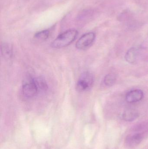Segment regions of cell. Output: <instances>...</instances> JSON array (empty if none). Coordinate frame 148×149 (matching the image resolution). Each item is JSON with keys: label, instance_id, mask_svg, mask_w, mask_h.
<instances>
[{"label": "cell", "instance_id": "6da1fadb", "mask_svg": "<svg viewBox=\"0 0 148 149\" xmlns=\"http://www.w3.org/2000/svg\"><path fill=\"white\" fill-rule=\"evenodd\" d=\"M78 31L76 30L67 31L59 35L51 43L53 48L59 49L69 45L74 41L78 35Z\"/></svg>", "mask_w": 148, "mask_h": 149}, {"label": "cell", "instance_id": "3957f363", "mask_svg": "<svg viewBox=\"0 0 148 149\" xmlns=\"http://www.w3.org/2000/svg\"><path fill=\"white\" fill-rule=\"evenodd\" d=\"M94 81V77L91 73L88 72H83L76 83V90L80 92L87 91L91 88Z\"/></svg>", "mask_w": 148, "mask_h": 149}, {"label": "cell", "instance_id": "52a82bcc", "mask_svg": "<svg viewBox=\"0 0 148 149\" xmlns=\"http://www.w3.org/2000/svg\"><path fill=\"white\" fill-rule=\"evenodd\" d=\"M139 50L136 48H131L127 52L125 55L126 61L130 64L136 63L139 57Z\"/></svg>", "mask_w": 148, "mask_h": 149}, {"label": "cell", "instance_id": "7a4b0ae2", "mask_svg": "<svg viewBox=\"0 0 148 149\" xmlns=\"http://www.w3.org/2000/svg\"><path fill=\"white\" fill-rule=\"evenodd\" d=\"M23 96L28 99H31L39 93L35 78L28 77L24 79L22 88Z\"/></svg>", "mask_w": 148, "mask_h": 149}, {"label": "cell", "instance_id": "ba28073f", "mask_svg": "<svg viewBox=\"0 0 148 149\" xmlns=\"http://www.w3.org/2000/svg\"><path fill=\"white\" fill-rule=\"evenodd\" d=\"M138 110L133 108H129L125 110L123 114V118L124 120L131 122L136 120L139 116Z\"/></svg>", "mask_w": 148, "mask_h": 149}, {"label": "cell", "instance_id": "277c9868", "mask_svg": "<svg viewBox=\"0 0 148 149\" xmlns=\"http://www.w3.org/2000/svg\"><path fill=\"white\" fill-rule=\"evenodd\" d=\"M95 38V34L94 32L86 33L82 36L76 42V47L78 49H85L93 43Z\"/></svg>", "mask_w": 148, "mask_h": 149}, {"label": "cell", "instance_id": "5b68a950", "mask_svg": "<svg viewBox=\"0 0 148 149\" xmlns=\"http://www.w3.org/2000/svg\"><path fill=\"white\" fill-rule=\"evenodd\" d=\"M144 135L142 133H135L129 135L126 139L127 146L129 148H134L139 145L143 140Z\"/></svg>", "mask_w": 148, "mask_h": 149}, {"label": "cell", "instance_id": "7c38bea8", "mask_svg": "<svg viewBox=\"0 0 148 149\" xmlns=\"http://www.w3.org/2000/svg\"><path fill=\"white\" fill-rule=\"evenodd\" d=\"M50 35V31L48 30L42 31L36 33L34 38L39 41H43L46 40L48 38Z\"/></svg>", "mask_w": 148, "mask_h": 149}, {"label": "cell", "instance_id": "9c48e42d", "mask_svg": "<svg viewBox=\"0 0 148 149\" xmlns=\"http://www.w3.org/2000/svg\"><path fill=\"white\" fill-rule=\"evenodd\" d=\"M1 52L3 57L6 58H10L13 55L12 46L7 43H3L1 45Z\"/></svg>", "mask_w": 148, "mask_h": 149}, {"label": "cell", "instance_id": "30bf717a", "mask_svg": "<svg viewBox=\"0 0 148 149\" xmlns=\"http://www.w3.org/2000/svg\"><path fill=\"white\" fill-rule=\"evenodd\" d=\"M36 83L38 87L39 93H43L47 91L48 88L47 84L46 81L42 77L35 78Z\"/></svg>", "mask_w": 148, "mask_h": 149}, {"label": "cell", "instance_id": "8992f818", "mask_svg": "<svg viewBox=\"0 0 148 149\" xmlns=\"http://www.w3.org/2000/svg\"><path fill=\"white\" fill-rule=\"evenodd\" d=\"M143 92L140 89H135L128 93L126 95V100L129 103H135L140 101L143 98Z\"/></svg>", "mask_w": 148, "mask_h": 149}, {"label": "cell", "instance_id": "8fae6325", "mask_svg": "<svg viewBox=\"0 0 148 149\" xmlns=\"http://www.w3.org/2000/svg\"><path fill=\"white\" fill-rule=\"evenodd\" d=\"M116 77L115 74L113 73H110L107 74L104 77V83L106 86H111L115 83L116 81Z\"/></svg>", "mask_w": 148, "mask_h": 149}]
</instances>
